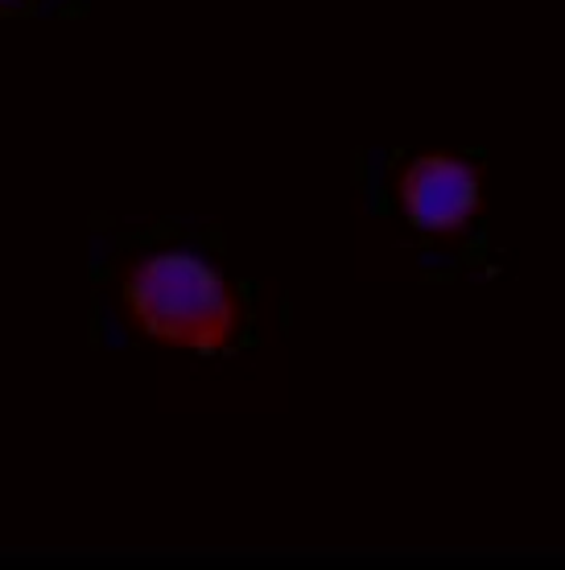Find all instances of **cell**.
I'll return each mask as SVG.
<instances>
[{
    "instance_id": "1",
    "label": "cell",
    "mask_w": 565,
    "mask_h": 570,
    "mask_svg": "<svg viewBox=\"0 0 565 570\" xmlns=\"http://www.w3.org/2000/svg\"><path fill=\"white\" fill-rule=\"evenodd\" d=\"M125 311L149 340L219 356L240 335V298L219 269L190 253H153L120 273Z\"/></svg>"
},
{
    "instance_id": "2",
    "label": "cell",
    "mask_w": 565,
    "mask_h": 570,
    "mask_svg": "<svg viewBox=\"0 0 565 570\" xmlns=\"http://www.w3.org/2000/svg\"><path fill=\"white\" fill-rule=\"evenodd\" d=\"M400 207L425 236H454L479 215L483 174L463 154H422L396 178Z\"/></svg>"
},
{
    "instance_id": "3",
    "label": "cell",
    "mask_w": 565,
    "mask_h": 570,
    "mask_svg": "<svg viewBox=\"0 0 565 570\" xmlns=\"http://www.w3.org/2000/svg\"><path fill=\"white\" fill-rule=\"evenodd\" d=\"M0 4H13V0H0Z\"/></svg>"
}]
</instances>
